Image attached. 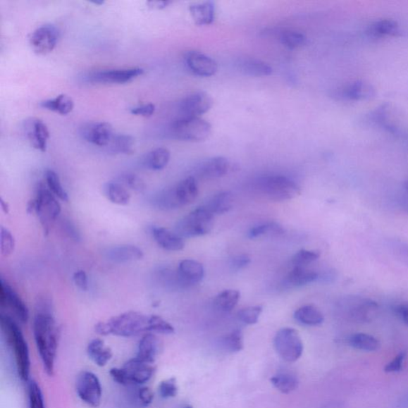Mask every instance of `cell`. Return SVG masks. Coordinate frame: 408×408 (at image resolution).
I'll list each match as a JSON object with an SVG mask.
<instances>
[{
    "instance_id": "7dc6e473",
    "label": "cell",
    "mask_w": 408,
    "mask_h": 408,
    "mask_svg": "<svg viewBox=\"0 0 408 408\" xmlns=\"http://www.w3.org/2000/svg\"><path fill=\"white\" fill-rule=\"evenodd\" d=\"M154 400V394L152 390L147 387H140L133 393L132 403L138 408H146L149 407Z\"/></svg>"
},
{
    "instance_id": "7c38bea8",
    "label": "cell",
    "mask_w": 408,
    "mask_h": 408,
    "mask_svg": "<svg viewBox=\"0 0 408 408\" xmlns=\"http://www.w3.org/2000/svg\"><path fill=\"white\" fill-rule=\"evenodd\" d=\"M59 32L52 24H44L30 34L29 44L33 51L39 56H46L56 47Z\"/></svg>"
},
{
    "instance_id": "6f0895ef",
    "label": "cell",
    "mask_w": 408,
    "mask_h": 408,
    "mask_svg": "<svg viewBox=\"0 0 408 408\" xmlns=\"http://www.w3.org/2000/svg\"><path fill=\"white\" fill-rule=\"evenodd\" d=\"M393 252L395 256L401 261L408 266V245L405 242H395L393 245Z\"/></svg>"
},
{
    "instance_id": "30bf717a",
    "label": "cell",
    "mask_w": 408,
    "mask_h": 408,
    "mask_svg": "<svg viewBox=\"0 0 408 408\" xmlns=\"http://www.w3.org/2000/svg\"><path fill=\"white\" fill-rule=\"evenodd\" d=\"M140 67L125 69H109L91 71L83 78L91 84L114 85L125 84L135 80L144 74Z\"/></svg>"
},
{
    "instance_id": "ab89813d",
    "label": "cell",
    "mask_w": 408,
    "mask_h": 408,
    "mask_svg": "<svg viewBox=\"0 0 408 408\" xmlns=\"http://www.w3.org/2000/svg\"><path fill=\"white\" fill-rule=\"evenodd\" d=\"M46 184L49 190L59 199L68 202V194L64 190L61 183L58 175L51 169L47 170L45 173Z\"/></svg>"
},
{
    "instance_id": "9c48e42d",
    "label": "cell",
    "mask_w": 408,
    "mask_h": 408,
    "mask_svg": "<svg viewBox=\"0 0 408 408\" xmlns=\"http://www.w3.org/2000/svg\"><path fill=\"white\" fill-rule=\"evenodd\" d=\"M278 354L286 362H295L303 352L304 346L299 333L293 328L280 330L273 340Z\"/></svg>"
},
{
    "instance_id": "bcb514c9",
    "label": "cell",
    "mask_w": 408,
    "mask_h": 408,
    "mask_svg": "<svg viewBox=\"0 0 408 408\" xmlns=\"http://www.w3.org/2000/svg\"><path fill=\"white\" fill-rule=\"evenodd\" d=\"M149 333L170 335L175 333L174 327L160 316H149Z\"/></svg>"
},
{
    "instance_id": "8fae6325",
    "label": "cell",
    "mask_w": 408,
    "mask_h": 408,
    "mask_svg": "<svg viewBox=\"0 0 408 408\" xmlns=\"http://www.w3.org/2000/svg\"><path fill=\"white\" fill-rule=\"evenodd\" d=\"M76 392L79 399L89 407H97L101 403L103 390L101 381L96 374L83 371L76 381Z\"/></svg>"
},
{
    "instance_id": "cb8c5ba5",
    "label": "cell",
    "mask_w": 408,
    "mask_h": 408,
    "mask_svg": "<svg viewBox=\"0 0 408 408\" xmlns=\"http://www.w3.org/2000/svg\"><path fill=\"white\" fill-rule=\"evenodd\" d=\"M235 66L242 74L251 77L269 76L273 72L270 65L254 58L242 57L237 58Z\"/></svg>"
},
{
    "instance_id": "484cf974",
    "label": "cell",
    "mask_w": 408,
    "mask_h": 408,
    "mask_svg": "<svg viewBox=\"0 0 408 408\" xmlns=\"http://www.w3.org/2000/svg\"><path fill=\"white\" fill-rule=\"evenodd\" d=\"M340 97L349 101H361L373 99L376 95L375 88L370 83L356 81L340 91Z\"/></svg>"
},
{
    "instance_id": "9a60e30c",
    "label": "cell",
    "mask_w": 408,
    "mask_h": 408,
    "mask_svg": "<svg viewBox=\"0 0 408 408\" xmlns=\"http://www.w3.org/2000/svg\"><path fill=\"white\" fill-rule=\"evenodd\" d=\"M80 133L85 141L99 147L109 146L115 135L112 125L105 121L85 124L81 128Z\"/></svg>"
},
{
    "instance_id": "94428289",
    "label": "cell",
    "mask_w": 408,
    "mask_h": 408,
    "mask_svg": "<svg viewBox=\"0 0 408 408\" xmlns=\"http://www.w3.org/2000/svg\"><path fill=\"white\" fill-rule=\"evenodd\" d=\"M169 4L168 1H149L147 3L149 8L157 10L166 8Z\"/></svg>"
},
{
    "instance_id": "4dcf8cb0",
    "label": "cell",
    "mask_w": 408,
    "mask_h": 408,
    "mask_svg": "<svg viewBox=\"0 0 408 408\" xmlns=\"http://www.w3.org/2000/svg\"><path fill=\"white\" fill-rule=\"evenodd\" d=\"M234 205V197L230 192H219L213 196L209 201L205 208L211 214L223 215L233 209Z\"/></svg>"
},
{
    "instance_id": "d4e9b609",
    "label": "cell",
    "mask_w": 408,
    "mask_h": 408,
    "mask_svg": "<svg viewBox=\"0 0 408 408\" xmlns=\"http://www.w3.org/2000/svg\"><path fill=\"white\" fill-rule=\"evenodd\" d=\"M230 169V163L223 156L213 157L205 161L199 169V175L205 179H216L226 175Z\"/></svg>"
},
{
    "instance_id": "5bb4252c",
    "label": "cell",
    "mask_w": 408,
    "mask_h": 408,
    "mask_svg": "<svg viewBox=\"0 0 408 408\" xmlns=\"http://www.w3.org/2000/svg\"><path fill=\"white\" fill-rule=\"evenodd\" d=\"M343 307L352 319L360 322L373 320L379 309L376 302L359 297H352L345 300Z\"/></svg>"
},
{
    "instance_id": "681fc988",
    "label": "cell",
    "mask_w": 408,
    "mask_h": 408,
    "mask_svg": "<svg viewBox=\"0 0 408 408\" xmlns=\"http://www.w3.org/2000/svg\"><path fill=\"white\" fill-rule=\"evenodd\" d=\"M263 312V307H251L240 310L237 313V319L245 325H254L259 321V316Z\"/></svg>"
},
{
    "instance_id": "603a6c76",
    "label": "cell",
    "mask_w": 408,
    "mask_h": 408,
    "mask_svg": "<svg viewBox=\"0 0 408 408\" xmlns=\"http://www.w3.org/2000/svg\"><path fill=\"white\" fill-rule=\"evenodd\" d=\"M144 254L141 248L133 245H120L109 248L106 252V258L115 264H125L130 261H139Z\"/></svg>"
},
{
    "instance_id": "52a82bcc",
    "label": "cell",
    "mask_w": 408,
    "mask_h": 408,
    "mask_svg": "<svg viewBox=\"0 0 408 408\" xmlns=\"http://www.w3.org/2000/svg\"><path fill=\"white\" fill-rule=\"evenodd\" d=\"M211 132V124L199 118L181 117L173 121L169 128L170 136L184 142H204Z\"/></svg>"
},
{
    "instance_id": "003e7915",
    "label": "cell",
    "mask_w": 408,
    "mask_h": 408,
    "mask_svg": "<svg viewBox=\"0 0 408 408\" xmlns=\"http://www.w3.org/2000/svg\"><path fill=\"white\" fill-rule=\"evenodd\" d=\"M184 408H193V407L190 405H187V406L185 407Z\"/></svg>"
},
{
    "instance_id": "7bdbcfd3",
    "label": "cell",
    "mask_w": 408,
    "mask_h": 408,
    "mask_svg": "<svg viewBox=\"0 0 408 408\" xmlns=\"http://www.w3.org/2000/svg\"><path fill=\"white\" fill-rule=\"evenodd\" d=\"M284 229L276 222L261 223L249 230L248 237L249 239H256V237L270 234H283Z\"/></svg>"
},
{
    "instance_id": "8d00e7d4",
    "label": "cell",
    "mask_w": 408,
    "mask_h": 408,
    "mask_svg": "<svg viewBox=\"0 0 408 408\" xmlns=\"http://www.w3.org/2000/svg\"><path fill=\"white\" fill-rule=\"evenodd\" d=\"M240 299V291L227 290L218 295L215 299V307L219 311L229 313L237 306Z\"/></svg>"
},
{
    "instance_id": "6da1fadb",
    "label": "cell",
    "mask_w": 408,
    "mask_h": 408,
    "mask_svg": "<svg viewBox=\"0 0 408 408\" xmlns=\"http://www.w3.org/2000/svg\"><path fill=\"white\" fill-rule=\"evenodd\" d=\"M33 332L42 367L49 376L54 374L58 349L60 330L51 312L36 313Z\"/></svg>"
},
{
    "instance_id": "74e56055",
    "label": "cell",
    "mask_w": 408,
    "mask_h": 408,
    "mask_svg": "<svg viewBox=\"0 0 408 408\" xmlns=\"http://www.w3.org/2000/svg\"><path fill=\"white\" fill-rule=\"evenodd\" d=\"M399 32L398 23L392 20L376 21L368 28V34L371 37L381 38L383 36L395 35Z\"/></svg>"
},
{
    "instance_id": "60d3db41",
    "label": "cell",
    "mask_w": 408,
    "mask_h": 408,
    "mask_svg": "<svg viewBox=\"0 0 408 408\" xmlns=\"http://www.w3.org/2000/svg\"><path fill=\"white\" fill-rule=\"evenodd\" d=\"M278 38L281 44L289 49L302 47L307 42V36L295 30H284L279 33Z\"/></svg>"
},
{
    "instance_id": "4fadbf2b",
    "label": "cell",
    "mask_w": 408,
    "mask_h": 408,
    "mask_svg": "<svg viewBox=\"0 0 408 408\" xmlns=\"http://www.w3.org/2000/svg\"><path fill=\"white\" fill-rule=\"evenodd\" d=\"M0 303L2 307L9 308L22 323H27L29 321L30 311L27 304L3 278L0 282Z\"/></svg>"
},
{
    "instance_id": "2e32d148",
    "label": "cell",
    "mask_w": 408,
    "mask_h": 408,
    "mask_svg": "<svg viewBox=\"0 0 408 408\" xmlns=\"http://www.w3.org/2000/svg\"><path fill=\"white\" fill-rule=\"evenodd\" d=\"M185 63L188 70L199 77H211L218 71L216 61L199 51L187 52L185 56Z\"/></svg>"
},
{
    "instance_id": "f1b7e54d",
    "label": "cell",
    "mask_w": 408,
    "mask_h": 408,
    "mask_svg": "<svg viewBox=\"0 0 408 408\" xmlns=\"http://www.w3.org/2000/svg\"><path fill=\"white\" fill-rule=\"evenodd\" d=\"M190 11L192 20L198 26L210 25L215 20V5L212 2L192 4Z\"/></svg>"
},
{
    "instance_id": "836d02e7",
    "label": "cell",
    "mask_w": 408,
    "mask_h": 408,
    "mask_svg": "<svg viewBox=\"0 0 408 408\" xmlns=\"http://www.w3.org/2000/svg\"><path fill=\"white\" fill-rule=\"evenodd\" d=\"M104 191L106 197L111 203L120 206L129 204L131 197L126 188L120 183L108 182Z\"/></svg>"
},
{
    "instance_id": "7402d4cb",
    "label": "cell",
    "mask_w": 408,
    "mask_h": 408,
    "mask_svg": "<svg viewBox=\"0 0 408 408\" xmlns=\"http://www.w3.org/2000/svg\"><path fill=\"white\" fill-rule=\"evenodd\" d=\"M178 276L183 285L190 286L199 283L204 276V269L202 264L192 259H185L180 261Z\"/></svg>"
},
{
    "instance_id": "6125c7cd",
    "label": "cell",
    "mask_w": 408,
    "mask_h": 408,
    "mask_svg": "<svg viewBox=\"0 0 408 408\" xmlns=\"http://www.w3.org/2000/svg\"><path fill=\"white\" fill-rule=\"evenodd\" d=\"M393 135L397 136L401 139H404L408 143V131L400 129V127L395 128Z\"/></svg>"
},
{
    "instance_id": "816d5d0a",
    "label": "cell",
    "mask_w": 408,
    "mask_h": 408,
    "mask_svg": "<svg viewBox=\"0 0 408 408\" xmlns=\"http://www.w3.org/2000/svg\"><path fill=\"white\" fill-rule=\"evenodd\" d=\"M158 392L163 399H170L176 397L178 394V386L175 378L172 377L161 382L158 387Z\"/></svg>"
},
{
    "instance_id": "f546056e",
    "label": "cell",
    "mask_w": 408,
    "mask_h": 408,
    "mask_svg": "<svg viewBox=\"0 0 408 408\" xmlns=\"http://www.w3.org/2000/svg\"><path fill=\"white\" fill-rule=\"evenodd\" d=\"M171 154L166 148H157L148 152L143 158L142 163L144 168L152 171H161L166 168Z\"/></svg>"
},
{
    "instance_id": "d590c367",
    "label": "cell",
    "mask_w": 408,
    "mask_h": 408,
    "mask_svg": "<svg viewBox=\"0 0 408 408\" xmlns=\"http://www.w3.org/2000/svg\"><path fill=\"white\" fill-rule=\"evenodd\" d=\"M109 147L113 154L130 155L135 148V139L128 134L115 133Z\"/></svg>"
},
{
    "instance_id": "44dd1931",
    "label": "cell",
    "mask_w": 408,
    "mask_h": 408,
    "mask_svg": "<svg viewBox=\"0 0 408 408\" xmlns=\"http://www.w3.org/2000/svg\"><path fill=\"white\" fill-rule=\"evenodd\" d=\"M152 235L157 245L168 252H180L185 247L184 239L174 231L161 227H152Z\"/></svg>"
},
{
    "instance_id": "e0dca14e",
    "label": "cell",
    "mask_w": 408,
    "mask_h": 408,
    "mask_svg": "<svg viewBox=\"0 0 408 408\" xmlns=\"http://www.w3.org/2000/svg\"><path fill=\"white\" fill-rule=\"evenodd\" d=\"M213 106V100L205 92L194 93L183 99L179 106L182 117L199 118L209 112Z\"/></svg>"
},
{
    "instance_id": "91938a15",
    "label": "cell",
    "mask_w": 408,
    "mask_h": 408,
    "mask_svg": "<svg viewBox=\"0 0 408 408\" xmlns=\"http://www.w3.org/2000/svg\"><path fill=\"white\" fill-rule=\"evenodd\" d=\"M395 311L400 320L408 327V302L400 304L395 307Z\"/></svg>"
},
{
    "instance_id": "f6af8a7d",
    "label": "cell",
    "mask_w": 408,
    "mask_h": 408,
    "mask_svg": "<svg viewBox=\"0 0 408 408\" xmlns=\"http://www.w3.org/2000/svg\"><path fill=\"white\" fill-rule=\"evenodd\" d=\"M320 256L321 253L319 251H309V249H302L294 255L291 259V264L293 266L307 267L318 260Z\"/></svg>"
},
{
    "instance_id": "277c9868",
    "label": "cell",
    "mask_w": 408,
    "mask_h": 408,
    "mask_svg": "<svg viewBox=\"0 0 408 408\" xmlns=\"http://www.w3.org/2000/svg\"><path fill=\"white\" fill-rule=\"evenodd\" d=\"M56 198L47 185L40 181L36 186L35 198L27 204L28 214L38 216L45 235L50 233L51 225L62 211Z\"/></svg>"
},
{
    "instance_id": "b9f144b4",
    "label": "cell",
    "mask_w": 408,
    "mask_h": 408,
    "mask_svg": "<svg viewBox=\"0 0 408 408\" xmlns=\"http://www.w3.org/2000/svg\"><path fill=\"white\" fill-rule=\"evenodd\" d=\"M28 408H46L44 394L39 383L34 380L27 382Z\"/></svg>"
},
{
    "instance_id": "680465c9",
    "label": "cell",
    "mask_w": 408,
    "mask_h": 408,
    "mask_svg": "<svg viewBox=\"0 0 408 408\" xmlns=\"http://www.w3.org/2000/svg\"><path fill=\"white\" fill-rule=\"evenodd\" d=\"M77 288L82 291H87L89 288L88 277L87 273L83 271H78L73 276Z\"/></svg>"
},
{
    "instance_id": "03108f58",
    "label": "cell",
    "mask_w": 408,
    "mask_h": 408,
    "mask_svg": "<svg viewBox=\"0 0 408 408\" xmlns=\"http://www.w3.org/2000/svg\"><path fill=\"white\" fill-rule=\"evenodd\" d=\"M403 203H404V209L408 212V192H405V194H404Z\"/></svg>"
},
{
    "instance_id": "c3c4849f",
    "label": "cell",
    "mask_w": 408,
    "mask_h": 408,
    "mask_svg": "<svg viewBox=\"0 0 408 408\" xmlns=\"http://www.w3.org/2000/svg\"><path fill=\"white\" fill-rule=\"evenodd\" d=\"M16 248V240L13 234L4 227H1L0 233V252L2 256L8 258L14 252Z\"/></svg>"
},
{
    "instance_id": "e7e4bbea",
    "label": "cell",
    "mask_w": 408,
    "mask_h": 408,
    "mask_svg": "<svg viewBox=\"0 0 408 408\" xmlns=\"http://www.w3.org/2000/svg\"><path fill=\"white\" fill-rule=\"evenodd\" d=\"M0 204H1V208L5 214H8L10 211V206L7 201H5L3 198L0 199Z\"/></svg>"
},
{
    "instance_id": "ee69618b",
    "label": "cell",
    "mask_w": 408,
    "mask_h": 408,
    "mask_svg": "<svg viewBox=\"0 0 408 408\" xmlns=\"http://www.w3.org/2000/svg\"><path fill=\"white\" fill-rule=\"evenodd\" d=\"M221 345L225 350L230 352H237L243 349L242 333L236 330L226 335L221 339Z\"/></svg>"
},
{
    "instance_id": "db71d44e",
    "label": "cell",
    "mask_w": 408,
    "mask_h": 408,
    "mask_svg": "<svg viewBox=\"0 0 408 408\" xmlns=\"http://www.w3.org/2000/svg\"><path fill=\"white\" fill-rule=\"evenodd\" d=\"M407 357V352L402 351L399 354L395 357L392 361L387 364L385 367V371L388 373H398L402 369H403V365Z\"/></svg>"
},
{
    "instance_id": "ac0fdd59",
    "label": "cell",
    "mask_w": 408,
    "mask_h": 408,
    "mask_svg": "<svg viewBox=\"0 0 408 408\" xmlns=\"http://www.w3.org/2000/svg\"><path fill=\"white\" fill-rule=\"evenodd\" d=\"M23 129L33 148L45 152L50 139V132L44 121L35 118H29L24 123Z\"/></svg>"
},
{
    "instance_id": "f907efd6",
    "label": "cell",
    "mask_w": 408,
    "mask_h": 408,
    "mask_svg": "<svg viewBox=\"0 0 408 408\" xmlns=\"http://www.w3.org/2000/svg\"><path fill=\"white\" fill-rule=\"evenodd\" d=\"M119 180L121 185L129 187L132 191L143 192L145 190L146 185L144 181L136 174H123L120 176Z\"/></svg>"
},
{
    "instance_id": "4316f807",
    "label": "cell",
    "mask_w": 408,
    "mask_h": 408,
    "mask_svg": "<svg viewBox=\"0 0 408 408\" xmlns=\"http://www.w3.org/2000/svg\"><path fill=\"white\" fill-rule=\"evenodd\" d=\"M87 352L90 360L99 367L106 366L113 356L112 350L100 338L91 340L87 346Z\"/></svg>"
},
{
    "instance_id": "ffe728a7",
    "label": "cell",
    "mask_w": 408,
    "mask_h": 408,
    "mask_svg": "<svg viewBox=\"0 0 408 408\" xmlns=\"http://www.w3.org/2000/svg\"><path fill=\"white\" fill-rule=\"evenodd\" d=\"M161 342L155 333H148L140 340L136 358L138 360L154 364L161 352Z\"/></svg>"
},
{
    "instance_id": "8992f818",
    "label": "cell",
    "mask_w": 408,
    "mask_h": 408,
    "mask_svg": "<svg viewBox=\"0 0 408 408\" xmlns=\"http://www.w3.org/2000/svg\"><path fill=\"white\" fill-rule=\"evenodd\" d=\"M214 216L205 206H199L176 223L175 233L184 240L209 234L214 226Z\"/></svg>"
},
{
    "instance_id": "e575fe53",
    "label": "cell",
    "mask_w": 408,
    "mask_h": 408,
    "mask_svg": "<svg viewBox=\"0 0 408 408\" xmlns=\"http://www.w3.org/2000/svg\"><path fill=\"white\" fill-rule=\"evenodd\" d=\"M348 343L352 348L366 352H374L381 348L378 339L371 335L362 333L352 335L348 340Z\"/></svg>"
},
{
    "instance_id": "1f68e13d",
    "label": "cell",
    "mask_w": 408,
    "mask_h": 408,
    "mask_svg": "<svg viewBox=\"0 0 408 408\" xmlns=\"http://www.w3.org/2000/svg\"><path fill=\"white\" fill-rule=\"evenodd\" d=\"M40 106L49 111L60 115H67L74 109L75 102L70 96L63 94L58 95L54 99L41 101Z\"/></svg>"
},
{
    "instance_id": "3957f363",
    "label": "cell",
    "mask_w": 408,
    "mask_h": 408,
    "mask_svg": "<svg viewBox=\"0 0 408 408\" xmlns=\"http://www.w3.org/2000/svg\"><path fill=\"white\" fill-rule=\"evenodd\" d=\"M0 326L6 342L13 352L18 375L23 381L28 382L30 374L29 347L16 321L8 315H0Z\"/></svg>"
},
{
    "instance_id": "d6a6232c",
    "label": "cell",
    "mask_w": 408,
    "mask_h": 408,
    "mask_svg": "<svg viewBox=\"0 0 408 408\" xmlns=\"http://www.w3.org/2000/svg\"><path fill=\"white\" fill-rule=\"evenodd\" d=\"M295 319L300 324L307 326H320L325 320L324 315L312 304H308V306L297 309L295 313Z\"/></svg>"
},
{
    "instance_id": "9f6ffc18",
    "label": "cell",
    "mask_w": 408,
    "mask_h": 408,
    "mask_svg": "<svg viewBox=\"0 0 408 408\" xmlns=\"http://www.w3.org/2000/svg\"><path fill=\"white\" fill-rule=\"evenodd\" d=\"M251 263L252 259L247 254H240L231 259L230 266L233 271H239L245 269Z\"/></svg>"
},
{
    "instance_id": "be15d7a7",
    "label": "cell",
    "mask_w": 408,
    "mask_h": 408,
    "mask_svg": "<svg viewBox=\"0 0 408 408\" xmlns=\"http://www.w3.org/2000/svg\"><path fill=\"white\" fill-rule=\"evenodd\" d=\"M322 408H346V407L340 402H331V403L324 405Z\"/></svg>"
},
{
    "instance_id": "7a4b0ae2",
    "label": "cell",
    "mask_w": 408,
    "mask_h": 408,
    "mask_svg": "<svg viewBox=\"0 0 408 408\" xmlns=\"http://www.w3.org/2000/svg\"><path fill=\"white\" fill-rule=\"evenodd\" d=\"M94 330L101 336L135 337L149 333V316L137 311L125 312L106 321L97 323Z\"/></svg>"
},
{
    "instance_id": "f5cc1de1",
    "label": "cell",
    "mask_w": 408,
    "mask_h": 408,
    "mask_svg": "<svg viewBox=\"0 0 408 408\" xmlns=\"http://www.w3.org/2000/svg\"><path fill=\"white\" fill-rule=\"evenodd\" d=\"M61 228L63 229L64 233L70 237V239L76 242L81 241L82 236L75 223L71 222L70 219L63 218L60 223Z\"/></svg>"
},
{
    "instance_id": "ba28073f",
    "label": "cell",
    "mask_w": 408,
    "mask_h": 408,
    "mask_svg": "<svg viewBox=\"0 0 408 408\" xmlns=\"http://www.w3.org/2000/svg\"><path fill=\"white\" fill-rule=\"evenodd\" d=\"M257 190L268 199L284 201L295 199L301 194L296 183L284 175H267L259 179Z\"/></svg>"
},
{
    "instance_id": "83f0119b",
    "label": "cell",
    "mask_w": 408,
    "mask_h": 408,
    "mask_svg": "<svg viewBox=\"0 0 408 408\" xmlns=\"http://www.w3.org/2000/svg\"><path fill=\"white\" fill-rule=\"evenodd\" d=\"M319 278L318 272L309 270L307 267L294 266L286 276L285 283L290 288H301V286L319 281Z\"/></svg>"
},
{
    "instance_id": "f35d334b",
    "label": "cell",
    "mask_w": 408,
    "mask_h": 408,
    "mask_svg": "<svg viewBox=\"0 0 408 408\" xmlns=\"http://www.w3.org/2000/svg\"><path fill=\"white\" fill-rule=\"evenodd\" d=\"M271 382L273 387L284 394L293 392L299 385L297 377L289 373H280L273 376Z\"/></svg>"
},
{
    "instance_id": "11a10c76",
    "label": "cell",
    "mask_w": 408,
    "mask_h": 408,
    "mask_svg": "<svg viewBox=\"0 0 408 408\" xmlns=\"http://www.w3.org/2000/svg\"><path fill=\"white\" fill-rule=\"evenodd\" d=\"M155 111L156 106L152 104V103L134 106L130 109V113L132 115L141 116V117L143 118L152 117V116L154 114Z\"/></svg>"
},
{
    "instance_id": "5b68a950",
    "label": "cell",
    "mask_w": 408,
    "mask_h": 408,
    "mask_svg": "<svg viewBox=\"0 0 408 408\" xmlns=\"http://www.w3.org/2000/svg\"><path fill=\"white\" fill-rule=\"evenodd\" d=\"M156 367L133 357L123 368H113L109 375L115 383L121 386L137 387L148 383L154 376Z\"/></svg>"
},
{
    "instance_id": "d6986e66",
    "label": "cell",
    "mask_w": 408,
    "mask_h": 408,
    "mask_svg": "<svg viewBox=\"0 0 408 408\" xmlns=\"http://www.w3.org/2000/svg\"><path fill=\"white\" fill-rule=\"evenodd\" d=\"M171 188L172 197L176 208L190 205L197 199L199 188L196 179L190 176Z\"/></svg>"
}]
</instances>
